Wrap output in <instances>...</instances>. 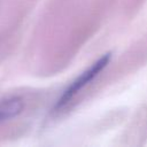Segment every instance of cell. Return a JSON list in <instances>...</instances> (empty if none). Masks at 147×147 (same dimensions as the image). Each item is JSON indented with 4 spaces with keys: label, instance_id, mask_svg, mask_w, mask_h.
<instances>
[{
    "label": "cell",
    "instance_id": "obj_2",
    "mask_svg": "<svg viewBox=\"0 0 147 147\" xmlns=\"http://www.w3.org/2000/svg\"><path fill=\"white\" fill-rule=\"evenodd\" d=\"M23 109V101L20 98H10L0 102V122L17 116Z\"/></svg>",
    "mask_w": 147,
    "mask_h": 147
},
{
    "label": "cell",
    "instance_id": "obj_1",
    "mask_svg": "<svg viewBox=\"0 0 147 147\" xmlns=\"http://www.w3.org/2000/svg\"><path fill=\"white\" fill-rule=\"evenodd\" d=\"M110 59H111V54H109V53H108V54H105L103 56H101L100 59H98L88 69H86L84 72H82V74L68 86V88L62 93V95H61V98L59 99V101H57L55 108H56V109H61V108L65 107V106L72 100V98H75V96L78 94V92H79L82 88H84L87 84H90V83L108 65Z\"/></svg>",
    "mask_w": 147,
    "mask_h": 147
}]
</instances>
